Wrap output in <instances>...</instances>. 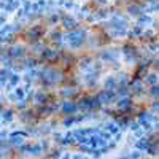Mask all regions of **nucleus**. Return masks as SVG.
<instances>
[{"label":"nucleus","mask_w":159,"mask_h":159,"mask_svg":"<svg viewBox=\"0 0 159 159\" xmlns=\"http://www.w3.org/2000/svg\"><path fill=\"white\" fill-rule=\"evenodd\" d=\"M97 99H99L100 103H110V102H113V99H115V92L105 89V91H102L100 94L97 96Z\"/></svg>","instance_id":"obj_4"},{"label":"nucleus","mask_w":159,"mask_h":159,"mask_svg":"<svg viewBox=\"0 0 159 159\" xmlns=\"http://www.w3.org/2000/svg\"><path fill=\"white\" fill-rule=\"evenodd\" d=\"M147 83H148V84H151V86L157 84V75H156V73H150V75H148V78H147Z\"/></svg>","instance_id":"obj_9"},{"label":"nucleus","mask_w":159,"mask_h":159,"mask_svg":"<svg viewBox=\"0 0 159 159\" xmlns=\"http://www.w3.org/2000/svg\"><path fill=\"white\" fill-rule=\"evenodd\" d=\"M64 24H65V27H69V29H73L75 25H76V22H75L72 18H65V19H64Z\"/></svg>","instance_id":"obj_11"},{"label":"nucleus","mask_w":159,"mask_h":159,"mask_svg":"<svg viewBox=\"0 0 159 159\" xmlns=\"http://www.w3.org/2000/svg\"><path fill=\"white\" fill-rule=\"evenodd\" d=\"M150 21H151V19H150L148 16H147V18H140V22H142V24H148Z\"/></svg>","instance_id":"obj_15"},{"label":"nucleus","mask_w":159,"mask_h":159,"mask_svg":"<svg viewBox=\"0 0 159 159\" xmlns=\"http://www.w3.org/2000/svg\"><path fill=\"white\" fill-rule=\"evenodd\" d=\"M127 88H130V86H127L126 83H121V84H118V88H116V89H118L119 94H123V96H124V94H127V91H129Z\"/></svg>","instance_id":"obj_10"},{"label":"nucleus","mask_w":159,"mask_h":159,"mask_svg":"<svg viewBox=\"0 0 159 159\" xmlns=\"http://www.w3.org/2000/svg\"><path fill=\"white\" fill-rule=\"evenodd\" d=\"M129 11L132 13V15H140V13H143V10L140 7H137V5H130L129 7Z\"/></svg>","instance_id":"obj_12"},{"label":"nucleus","mask_w":159,"mask_h":159,"mask_svg":"<svg viewBox=\"0 0 159 159\" xmlns=\"http://www.w3.org/2000/svg\"><path fill=\"white\" fill-rule=\"evenodd\" d=\"M151 96H154V97H159V84H154V86H151Z\"/></svg>","instance_id":"obj_14"},{"label":"nucleus","mask_w":159,"mask_h":159,"mask_svg":"<svg viewBox=\"0 0 159 159\" xmlns=\"http://www.w3.org/2000/svg\"><path fill=\"white\" fill-rule=\"evenodd\" d=\"M156 67H157V70H159V61H157V64H156Z\"/></svg>","instance_id":"obj_16"},{"label":"nucleus","mask_w":159,"mask_h":159,"mask_svg":"<svg viewBox=\"0 0 159 159\" xmlns=\"http://www.w3.org/2000/svg\"><path fill=\"white\" fill-rule=\"evenodd\" d=\"M59 72L57 70H54V69H51V70H45L43 73H42V76H43V80L46 83H56L57 80H59Z\"/></svg>","instance_id":"obj_3"},{"label":"nucleus","mask_w":159,"mask_h":159,"mask_svg":"<svg viewBox=\"0 0 159 159\" xmlns=\"http://www.w3.org/2000/svg\"><path fill=\"white\" fill-rule=\"evenodd\" d=\"M30 35L34 37L32 40H37V38H38L40 35H42V30H40L38 27H35V29H32V30H30Z\"/></svg>","instance_id":"obj_13"},{"label":"nucleus","mask_w":159,"mask_h":159,"mask_svg":"<svg viewBox=\"0 0 159 159\" xmlns=\"http://www.w3.org/2000/svg\"><path fill=\"white\" fill-rule=\"evenodd\" d=\"M130 108V100L129 99H121L118 102V110H121V111H126Z\"/></svg>","instance_id":"obj_6"},{"label":"nucleus","mask_w":159,"mask_h":159,"mask_svg":"<svg viewBox=\"0 0 159 159\" xmlns=\"http://www.w3.org/2000/svg\"><path fill=\"white\" fill-rule=\"evenodd\" d=\"M118 88V81L113 78V76H110L107 81H105V89H108V91H113V89H116Z\"/></svg>","instance_id":"obj_7"},{"label":"nucleus","mask_w":159,"mask_h":159,"mask_svg":"<svg viewBox=\"0 0 159 159\" xmlns=\"http://www.w3.org/2000/svg\"><path fill=\"white\" fill-rule=\"evenodd\" d=\"M100 102L97 97H86L83 100H80L78 103V110H84V111H89V110H97L100 107Z\"/></svg>","instance_id":"obj_1"},{"label":"nucleus","mask_w":159,"mask_h":159,"mask_svg":"<svg viewBox=\"0 0 159 159\" xmlns=\"http://www.w3.org/2000/svg\"><path fill=\"white\" fill-rule=\"evenodd\" d=\"M84 32L83 30H72L67 34V42L73 46V48H78L80 45H83L84 42Z\"/></svg>","instance_id":"obj_2"},{"label":"nucleus","mask_w":159,"mask_h":159,"mask_svg":"<svg viewBox=\"0 0 159 159\" xmlns=\"http://www.w3.org/2000/svg\"><path fill=\"white\" fill-rule=\"evenodd\" d=\"M76 110H78V105L73 103V102H65V103L62 105V111L67 113V115H73Z\"/></svg>","instance_id":"obj_5"},{"label":"nucleus","mask_w":159,"mask_h":159,"mask_svg":"<svg viewBox=\"0 0 159 159\" xmlns=\"http://www.w3.org/2000/svg\"><path fill=\"white\" fill-rule=\"evenodd\" d=\"M97 2H107V0H97Z\"/></svg>","instance_id":"obj_17"},{"label":"nucleus","mask_w":159,"mask_h":159,"mask_svg":"<svg viewBox=\"0 0 159 159\" xmlns=\"http://www.w3.org/2000/svg\"><path fill=\"white\" fill-rule=\"evenodd\" d=\"M45 59H48V61H56V59H57V51L46 49V51H45Z\"/></svg>","instance_id":"obj_8"}]
</instances>
